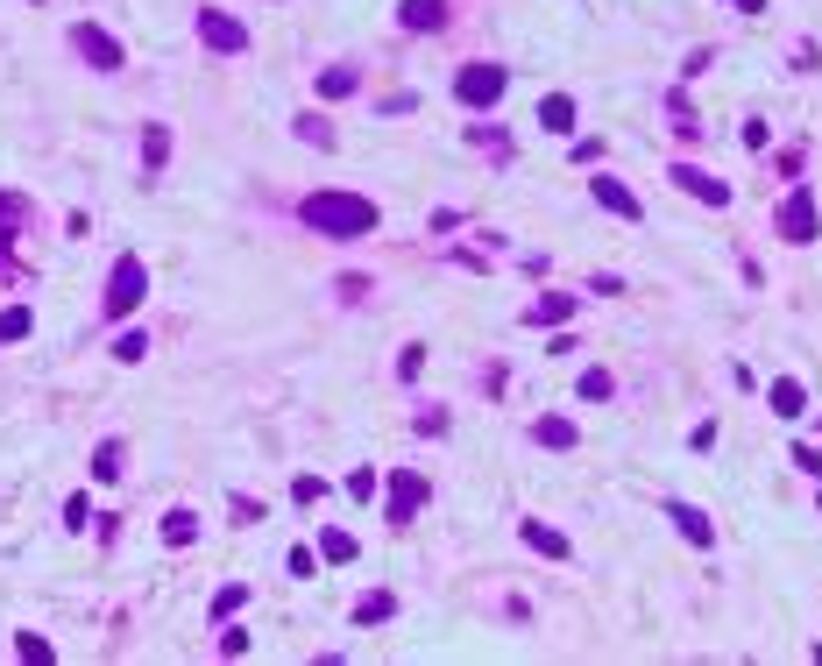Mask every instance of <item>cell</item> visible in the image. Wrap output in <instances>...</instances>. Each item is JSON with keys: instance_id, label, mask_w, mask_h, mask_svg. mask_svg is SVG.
<instances>
[{"instance_id": "cell-1", "label": "cell", "mask_w": 822, "mask_h": 666, "mask_svg": "<svg viewBox=\"0 0 822 666\" xmlns=\"http://www.w3.org/2000/svg\"><path fill=\"white\" fill-rule=\"evenodd\" d=\"M298 220L326 241H355V234H376V206L362 192H305L298 199Z\"/></svg>"}, {"instance_id": "cell-2", "label": "cell", "mask_w": 822, "mask_h": 666, "mask_svg": "<svg viewBox=\"0 0 822 666\" xmlns=\"http://www.w3.org/2000/svg\"><path fill=\"white\" fill-rule=\"evenodd\" d=\"M142 298H149V270H142L135 256H121V263L107 270V319H128Z\"/></svg>"}, {"instance_id": "cell-3", "label": "cell", "mask_w": 822, "mask_h": 666, "mask_svg": "<svg viewBox=\"0 0 822 666\" xmlns=\"http://www.w3.org/2000/svg\"><path fill=\"white\" fill-rule=\"evenodd\" d=\"M454 93H461V107H497L504 100V64H461Z\"/></svg>"}, {"instance_id": "cell-4", "label": "cell", "mask_w": 822, "mask_h": 666, "mask_svg": "<svg viewBox=\"0 0 822 666\" xmlns=\"http://www.w3.org/2000/svg\"><path fill=\"white\" fill-rule=\"evenodd\" d=\"M71 50L86 57L93 71H121V64H128V50H121V43L100 29V22H78V29H71Z\"/></svg>"}, {"instance_id": "cell-5", "label": "cell", "mask_w": 822, "mask_h": 666, "mask_svg": "<svg viewBox=\"0 0 822 666\" xmlns=\"http://www.w3.org/2000/svg\"><path fill=\"white\" fill-rule=\"evenodd\" d=\"M773 227H780V241H815V234H822V213H815L808 192H787L780 213H773Z\"/></svg>"}, {"instance_id": "cell-6", "label": "cell", "mask_w": 822, "mask_h": 666, "mask_svg": "<svg viewBox=\"0 0 822 666\" xmlns=\"http://www.w3.org/2000/svg\"><path fill=\"white\" fill-rule=\"evenodd\" d=\"M199 43L220 50V57H241L249 50V29H241L234 15H220V8H199Z\"/></svg>"}, {"instance_id": "cell-7", "label": "cell", "mask_w": 822, "mask_h": 666, "mask_svg": "<svg viewBox=\"0 0 822 666\" xmlns=\"http://www.w3.org/2000/svg\"><path fill=\"white\" fill-rule=\"evenodd\" d=\"M426 504V475H411V468H397L390 475V496H383V518L390 525H411V511Z\"/></svg>"}, {"instance_id": "cell-8", "label": "cell", "mask_w": 822, "mask_h": 666, "mask_svg": "<svg viewBox=\"0 0 822 666\" xmlns=\"http://www.w3.org/2000/svg\"><path fill=\"white\" fill-rule=\"evenodd\" d=\"M674 185H681V192H695L702 206H730V185H723V178H709V171H695V163H674Z\"/></svg>"}, {"instance_id": "cell-9", "label": "cell", "mask_w": 822, "mask_h": 666, "mask_svg": "<svg viewBox=\"0 0 822 666\" xmlns=\"http://www.w3.org/2000/svg\"><path fill=\"white\" fill-rule=\"evenodd\" d=\"M518 532H525V546H532V553H546V560H567V553H574V546H567V532H553L546 518H525Z\"/></svg>"}, {"instance_id": "cell-10", "label": "cell", "mask_w": 822, "mask_h": 666, "mask_svg": "<svg viewBox=\"0 0 822 666\" xmlns=\"http://www.w3.org/2000/svg\"><path fill=\"white\" fill-rule=\"evenodd\" d=\"M404 29H447V0H397Z\"/></svg>"}, {"instance_id": "cell-11", "label": "cell", "mask_w": 822, "mask_h": 666, "mask_svg": "<svg viewBox=\"0 0 822 666\" xmlns=\"http://www.w3.org/2000/svg\"><path fill=\"white\" fill-rule=\"evenodd\" d=\"M589 192H596V206H610L617 220H638V192H624L617 178H589Z\"/></svg>"}, {"instance_id": "cell-12", "label": "cell", "mask_w": 822, "mask_h": 666, "mask_svg": "<svg viewBox=\"0 0 822 666\" xmlns=\"http://www.w3.org/2000/svg\"><path fill=\"white\" fill-rule=\"evenodd\" d=\"M567 312H574V291H546V298L525 305V326H560Z\"/></svg>"}, {"instance_id": "cell-13", "label": "cell", "mask_w": 822, "mask_h": 666, "mask_svg": "<svg viewBox=\"0 0 822 666\" xmlns=\"http://www.w3.org/2000/svg\"><path fill=\"white\" fill-rule=\"evenodd\" d=\"M163 163H171V128H163V121H149V128H142V171L156 178Z\"/></svg>"}, {"instance_id": "cell-14", "label": "cell", "mask_w": 822, "mask_h": 666, "mask_svg": "<svg viewBox=\"0 0 822 666\" xmlns=\"http://www.w3.org/2000/svg\"><path fill=\"white\" fill-rule=\"evenodd\" d=\"M667 518H674V525H681V539H695V546H716V525H709V518H702V511H695V504H674V511H667Z\"/></svg>"}, {"instance_id": "cell-15", "label": "cell", "mask_w": 822, "mask_h": 666, "mask_svg": "<svg viewBox=\"0 0 822 666\" xmlns=\"http://www.w3.org/2000/svg\"><path fill=\"white\" fill-rule=\"evenodd\" d=\"M766 397H773V411H780V419H801V411H808V390H801L794 376H780V383H773Z\"/></svg>"}, {"instance_id": "cell-16", "label": "cell", "mask_w": 822, "mask_h": 666, "mask_svg": "<svg viewBox=\"0 0 822 666\" xmlns=\"http://www.w3.org/2000/svg\"><path fill=\"white\" fill-rule=\"evenodd\" d=\"M539 128H553V135H574V100H567V93L539 100Z\"/></svg>"}, {"instance_id": "cell-17", "label": "cell", "mask_w": 822, "mask_h": 666, "mask_svg": "<svg viewBox=\"0 0 822 666\" xmlns=\"http://www.w3.org/2000/svg\"><path fill=\"white\" fill-rule=\"evenodd\" d=\"M532 440H539V447H553V454H567V447L582 440V433H574L567 419H539V426H532Z\"/></svg>"}, {"instance_id": "cell-18", "label": "cell", "mask_w": 822, "mask_h": 666, "mask_svg": "<svg viewBox=\"0 0 822 666\" xmlns=\"http://www.w3.org/2000/svg\"><path fill=\"white\" fill-rule=\"evenodd\" d=\"M390 617H397V596H383V589L355 603V624H390Z\"/></svg>"}, {"instance_id": "cell-19", "label": "cell", "mask_w": 822, "mask_h": 666, "mask_svg": "<svg viewBox=\"0 0 822 666\" xmlns=\"http://www.w3.org/2000/svg\"><path fill=\"white\" fill-rule=\"evenodd\" d=\"M319 93H326V100H348V93H355V71H348V64H326V71H319Z\"/></svg>"}, {"instance_id": "cell-20", "label": "cell", "mask_w": 822, "mask_h": 666, "mask_svg": "<svg viewBox=\"0 0 822 666\" xmlns=\"http://www.w3.org/2000/svg\"><path fill=\"white\" fill-rule=\"evenodd\" d=\"M121 461H128V447H121V440H100V454H93V475H100V482H114V475H121Z\"/></svg>"}, {"instance_id": "cell-21", "label": "cell", "mask_w": 822, "mask_h": 666, "mask_svg": "<svg viewBox=\"0 0 822 666\" xmlns=\"http://www.w3.org/2000/svg\"><path fill=\"white\" fill-rule=\"evenodd\" d=\"M319 560L348 567V560H355V532H326V539H319Z\"/></svg>"}, {"instance_id": "cell-22", "label": "cell", "mask_w": 822, "mask_h": 666, "mask_svg": "<svg viewBox=\"0 0 822 666\" xmlns=\"http://www.w3.org/2000/svg\"><path fill=\"white\" fill-rule=\"evenodd\" d=\"M163 539H171V546H192V539H199V518H192V511H171V518H163Z\"/></svg>"}, {"instance_id": "cell-23", "label": "cell", "mask_w": 822, "mask_h": 666, "mask_svg": "<svg viewBox=\"0 0 822 666\" xmlns=\"http://www.w3.org/2000/svg\"><path fill=\"white\" fill-rule=\"evenodd\" d=\"M22 333H29V305H8V312H0V348H15Z\"/></svg>"}, {"instance_id": "cell-24", "label": "cell", "mask_w": 822, "mask_h": 666, "mask_svg": "<svg viewBox=\"0 0 822 666\" xmlns=\"http://www.w3.org/2000/svg\"><path fill=\"white\" fill-rule=\"evenodd\" d=\"M142 355H149V333H135V326H128L121 341H114V362H142Z\"/></svg>"}, {"instance_id": "cell-25", "label": "cell", "mask_w": 822, "mask_h": 666, "mask_svg": "<svg viewBox=\"0 0 822 666\" xmlns=\"http://www.w3.org/2000/svg\"><path fill=\"white\" fill-rule=\"evenodd\" d=\"M241 603H249V589H241V581H227V589H220V596H213V617H234V610H241Z\"/></svg>"}, {"instance_id": "cell-26", "label": "cell", "mask_w": 822, "mask_h": 666, "mask_svg": "<svg viewBox=\"0 0 822 666\" xmlns=\"http://www.w3.org/2000/svg\"><path fill=\"white\" fill-rule=\"evenodd\" d=\"M298 135H305V142H319V149H334V128H326L319 114H298Z\"/></svg>"}, {"instance_id": "cell-27", "label": "cell", "mask_w": 822, "mask_h": 666, "mask_svg": "<svg viewBox=\"0 0 822 666\" xmlns=\"http://www.w3.org/2000/svg\"><path fill=\"white\" fill-rule=\"evenodd\" d=\"M15 227H22V206H15L8 192H0V248H8V241H15Z\"/></svg>"}, {"instance_id": "cell-28", "label": "cell", "mask_w": 822, "mask_h": 666, "mask_svg": "<svg viewBox=\"0 0 822 666\" xmlns=\"http://www.w3.org/2000/svg\"><path fill=\"white\" fill-rule=\"evenodd\" d=\"M348 496H355V504H369V496H376V468H355V475H348Z\"/></svg>"}, {"instance_id": "cell-29", "label": "cell", "mask_w": 822, "mask_h": 666, "mask_svg": "<svg viewBox=\"0 0 822 666\" xmlns=\"http://www.w3.org/2000/svg\"><path fill=\"white\" fill-rule=\"evenodd\" d=\"M582 397L603 404V397H610V369H589V376H582Z\"/></svg>"}, {"instance_id": "cell-30", "label": "cell", "mask_w": 822, "mask_h": 666, "mask_svg": "<svg viewBox=\"0 0 822 666\" xmlns=\"http://www.w3.org/2000/svg\"><path fill=\"white\" fill-rule=\"evenodd\" d=\"M15 652H22V659H36V666H50V645H43L36 631H22V638H15Z\"/></svg>"}, {"instance_id": "cell-31", "label": "cell", "mask_w": 822, "mask_h": 666, "mask_svg": "<svg viewBox=\"0 0 822 666\" xmlns=\"http://www.w3.org/2000/svg\"><path fill=\"white\" fill-rule=\"evenodd\" d=\"M291 496H298V504H319L326 482H319V475H298V482H291Z\"/></svg>"}, {"instance_id": "cell-32", "label": "cell", "mask_w": 822, "mask_h": 666, "mask_svg": "<svg viewBox=\"0 0 822 666\" xmlns=\"http://www.w3.org/2000/svg\"><path fill=\"white\" fill-rule=\"evenodd\" d=\"M284 567H291V574H298V581H305V574H312V567H319V553H312V546H291V560H284Z\"/></svg>"}, {"instance_id": "cell-33", "label": "cell", "mask_w": 822, "mask_h": 666, "mask_svg": "<svg viewBox=\"0 0 822 666\" xmlns=\"http://www.w3.org/2000/svg\"><path fill=\"white\" fill-rule=\"evenodd\" d=\"M794 468H801V475H822V447L801 440V447H794Z\"/></svg>"}, {"instance_id": "cell-34", "label": "cell", "mask_w": 822, "mask_h": 666, "mask_svg": "<svg viewBox=\"0 0 822 666\" xmlns=\"http://www.w3.org/2000/svg\"><path fill=\"white\" fill-rule=\"evenodd\" d=\"M419 369H426V348H404V355H397V376H404V383L419 376Z\"/></svg>"}, {"instance_id": "cell-35", "label": "cell", "mask_w": 822, "mask_h": 666, "mask_svg": "<svg viewBox=\"0 0 822 666\" xmlns=\"http://www.w3.org/2000/svg\"><path fill=\"white\" fill-rule=\"evenodd\" d=\"M730 8H737V15H759V8H766V0H730Z\"/></svg>"}]
</instances>
